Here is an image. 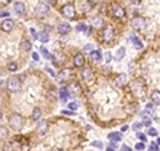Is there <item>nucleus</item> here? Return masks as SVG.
Masks as SVG:
<instances>
[{"label":"nucleus","mask_w":160,"mask_h":151,"mask_svg":"<svg viewBox=\"0 0 160 151\" xmlns=\"http://www.w3.org/2000/svg\"><path fill=\"white\" fill-rule=\"evenodd\" d=\"M87 1L90 3L91 5H95V4H98V3H99V0H87Z\"/></svg>","instance_id":"45"},{"label":"nucleus","mask_w":160,"mask_h":151,"mask_svg":"<svg viewBox=\"0 0 160 151\" xmlns=\"http://www.w3.org/2000/svg\"><path fill=\"white\" fill-rule=\"evenodd\" d=\"M45 70H47V72H50V74H51V76H56V75H55V72H53V70H52V68H50V67H45Z\"/></svg>","instance_id":"44"},{"label":"nucleus","mask_w":160,"mask_h":151,"mask_svg":"<svg viewBox=\"0 0 160 151\" xmlns=\"http://www.w3.org/2000/svg\"><path fill=\"white\" fill-rule=\"evenodd\" d=\"M53 151H64V150H63V149H55Z\"/></svg>","instance_id":"52"},{"label":"nucleus","mask_w":160,"mask_h":151,"mask_svg":"<svg viewBox=\"0 0 160 151\" xmlns=\"http://www.w3.org/2000/svg\"><path fill=\"white\" fill-rule=\"evenodd\" d=\"M92 75H93V72H92L91 68H84V70L81 71V78L84 79V80H87V82L92 79Z\"/></svg>","instance_id":"16"},{"label":"nucleus","mask_w":160,"mask_h":151,"mask_svg":"<svg viewBox=\"0 0 160 151\" xmlns=\"http://www.w3.org/2000/svg\"><path fill=\"white\" fill-rule=\"evenodd\" d=\"M13 8H15V12L18 13V15H24L25 12V5L24 3H15V5H13Z\"/></svg>","instance_id":"15"},{"label":"nucleus","mask_w":160,"mask_h":151,"mask_svg":"<svg viewBox=\"0 0 160 151\" xmlns=\"http://www.w3.org/2000/svg\"><path fill=\"white\" fill-rule=\"evenodd\" d=\"M128 129H130V127H128L127 124H125V126H123V127H121V132H125V131H127Z\"/></svg>","instance_id":"48"},{"label":"nucleus","mask_w":160,"mask_h":151,"mask_svg":"<svg viewBox=\"0 0 160 151\" xmlns=\"http://www.w3.org/2000/svg\"><path fill=\"white\" fill-rule=\"evenodd\" d=\"M7 68L11 71V72H13V71L18 70V63H15V62H11V63L7 65Z\"/></svg>","instance_id":"29"},{"label":"nucleus","mask_w":160,"mask_h":151,"mask_svg":"<svg viewBox=\"0 0 160 151\" xmlns=\"http://www.w3.org/2000/svg\"><path fill=\"white\" fill-rule=\"evenodd\" d=\"M111 12H112V16H115V18H123V16L125 15V11L124 8L121 7V5H112V8H111Z\"/></svg>","instance_id":"6"},{"label":"nucleus","mask_w":160,"mask_h":151,"mask_svg":"<svg viewBox=\"0 0 160 151\" xmlns=\"http://www.w3.org/2000/svg\"><path fill=\"white\" fill-rule=\"evenodd\" d=\"M113 35H115V30H113V27L108 25V27H105L104 32H103V39H104L105 42H110V40H112Z\"/></svg>","instance_id":"8"},{"label":"nucleus","mask_w":160,"mask_h":151,"mask_svg":"<svg viewBox=\"0 0 160 151\" xmlns=\"http://www.w3.org/2000/svg\"><path fill=\"white\" fill-rule=\"evenodd\" d=\"M131 25H132V28H133V30H136V31L143 30V28L145 27V19L141 18V16H136V18L132 19Z\"/></svg>","instance_id":"4"},{"label":"nucleus","mask_w":160,"mask_h":151,"mask_svg":"<svg viewBox=\"0 0 160 151\" xmlns=\"http://www.w3.org/2000/svg\"><path fill=\"white\" fill-rule=\"evenodd\" d=\"M110 146L112 147V149H116V142H111V143H110Z\"/></svg>","instance_id":"49"},{"label":"nucleus","mask_w":160,"mask_h":151,"mask_svg":"<svg viewBox=\"0 0 160 151\" xmlns=\"http://www.w3.org/2000/svg\"><path fill=\"white\" fill-rule=\"evenodd\" d=\"M150 149H151V151H159V146L158 144H155V143H151Z\"/></svg>","instance_id":"38"},{"label":"nucleus","mask_w":160,"mask_h":151,"mask_svg":"<svg viewBox=\"0 0 160 151\" xmlns=\"http://www.w3.org/2000/svg\"><path fill=\"white\" fill-rule=\"evenodd\" d=\"M148 134H150L151 136H156V135H158V131H156V129H153V127H150Z\"/></svg>","instance_id":"36"},{"label":"nucleus","mask_w":160,"mask_h":151,"mask_svg":"<svg viewBox=\"0 0 160 151\" xmlns=\"http://www.w3.org/2000/svg\"><path fill=\"white\" fill-rule=\"evenodd\" d=\"M50 12V5L44 4V3H40L35 7V13L36 15H45V13Z\"/></svg>","instance_id":"7"},{"label":"nucleus","mask_w":160,"mask_h":151,"mask_svg":"<svg viewBox=\"0 0 160 151\" xmlns=\"http://www.w3.org/2000/svg\"><path fill=\"white\" fill-rule=\"evenodd\" d=\"M70 95H71V92H68L67 87H61V88L59 90V96H60V99H61L63 102H64Z\"/></svg>","instance_id":"18"},{"label":"nucleus","mask_w":160,"mask_h":151,"mask_svg":"<svg viewBox=\"0 0 160 151\" xmlns=\"http://www.w3.org/2000/svg\"><path fill=\"white\" fill-rule=\"evenodd\" d=\"M32 59H33L35 62H39V54H38V52H33V54H32Z\"/></svg>","instance_id":"43"},{"label":"nucleus","mask_w":160,"mask_h":151,"mask_svg":"<svg viewBox=\"0 0 160 151\" xmlns=\"http://www.w3.org/2000/svg\"><path fill=\"white\" fill-rule=\"evenodd\" d=\"M48 131V122L47 121H40L38 124V134L39 135H44Z\"/></svg>","instance_id":"12"},{"label":"nucleus","mask_w":160,"mask_h":151,"mask_svg":"<svg viewBox=\"0 0 160 151\" xmlns=\"http://www.w3.org/2000/svg\"><path fill=\"white\" fill-rule=\"evenodd\" d=\"M84 63H85V59H84V56H83V54H76V55L73 56V64H75L76 67H83Z\"/></svg>","instance_id":"13"},{"label":"nucleus","mask_w":160,"mask_h":151,"mask_svg":"<svg viewBox=\"0 0 160 151\" xmlns=\"http://www.w3.org/2000/svg\"><path fill=\"white\" fill-rule=\"evenodd\" d=\"M0 136H1V139H4L5 136H7V129H5L4 126L0 127Z\"/></svg>","instance_id":"33"},{"label":"nucleus","mask_w":160,"mask_h":151,"mask_svg":"<svg viewBox=\"0 0 160 151\" xmlns=\"http://www.w3.org/2000/svg\"><path fill=\"white\" fill-rule=\"evenodd\" d=\"M12 28H13V20H12V19H10V18L3 19V22H1V30L4 31V32H10Z\"/></svg>","instance_id":"9"},{"label":"nucleus","mask_w":160,"mask_h":151,"mask_svg":"<svg viewBox=\"0 0 160 151\" xmlns=\"http://www.w3.org/2000/svg\"><path fill=\"white\" fill-rule=\"evenodd\" d=\"M152 107H153V106H152V103H148L147 106H145V108H147V110H151Z\"/></svg>","instance_id":"50"},{"label":"nucleus","mask_w":160,"mask_h":151,"mask_svg":"<svg viewBox=\"0 0 160 151\" xmlns=\"http://www.w3.org/2000/svg\"><path fill=\"white\" fill-rule=\"evenodd\" d=\"M76 30L80 31V32H87V31H88V27L84 24V23H80V24L76 25Z\"/></svg>","instance_id":"27"},{"label":"nucleus","mask_w":160,"mask_h":151,"mask_svg":"<svg viewBox=\"0 0 160 151\" xmlns=\"http://www.w3.org/2000/svg\"><path fill=\"white\" fill-rule=\"evenodd\" d=\"M158 144H160V138L158 139Z\"/></svg>","instance_id":"54"},{"label":"nucleus","mask_w":160,"mask_h":151,"mask_svg":"<svg viewBox=\"0 0 160 151\" xmlns=\"http://www.w3.org/2000/svg\"><path fill=\"white\" fill-rule=\"evenodd\" d=\"M125 83H127V75L125 74H120V75H118L113 79V84L116 87H123Z\"/></svg>","instance_id":"10"},{"label":"nucleus","mask_w":160,"mask_h":151,"mask_svg":"<svg viewBox=\"0 0 160 151\" xmlns=\"http://www.w3.org/2000/svg\"><path fill=\"white\" fill-rule=\"evenodd\" d=\"M144 126L145 127H150L151 126V119H147V121H144Z\"/></svg>","instance_id":"46"},{"label":"nucleus","mask_w":160,"mask_h":151,"mask_svg":"<svg viewBox=\"0 0 160 151\" xmlns=\"http://www.w3.org/2000/svg\"><path fill=\"white\" fill-rule=\"evenodd\" d=\"M58 32L61 33V35H67V33L71 32V25L68 23H61V24L58 25Z\"/></svg>","instance_id":"11"},{"label":"nucleus","mask_w":160,"mask_h":151,"mask_svg":"<svg viewBox=\"0 0 160 151\" xmlns=\"http://www.w3.org/2000/svg\"><path fill=\"white\" fill-rule=\"evenodd\" d=\"M84 51H90V52H91V51H93V50H92V44L84 45Z\"/></svg>","instance_id":"42"},{"label":"nucleus","mask_w":160,"mask_h":151,"mask_svg":"<svg viewBox=\"0 0 160 151\" xmlns=\"http://www.w3.org/2000/svg\"><path fill=\"white\" fill-rule=\"evenodd\" d=\"M71 75H72V71H71L70 68H63V70L59 72L58 79H59V82H61V83H63V82L70 80Z\"/></svg>","instance_id":"5"},{"label":"nucleus","mask_w":160,"mask_h":151,"mask_svg":"<svg viewBox=\"0 0 160 151\" xmlns=\"http://www.w3.org/2000/svg\"><path fill=\"white\" fill-rule=\"evenodd\" d=\"M61 13H63V16H64V18L73 19V18H75V13H76L75 7H73L72 4H65L64 7L61 8Z\"/></svg>","instance_id":"3"},{"label":"nucleus","mask_w":160,"mask_h":151,"mask_svg":"<svg viewBox=\"0 0 160 151\" xmlns=\"http://www.w3.org/2000/svg\"><path fill=\"white\" fill-rule=\"evenodd\" d=\"M92 25L93 27H96V28H100L103 25V19L101 18H95L92 20Z\"/></svg>","instance_id":"26"},{"label":"nucleus","mask_w":160,"mask_h":151,"mask_svg":"<svg viewBox=\"0 0 160 151\" xmlns=\"http://www.w3.org/2000/svg\"><path fill=\"white\" fill-rule=\"evenodd\" d=\"M48 39H50V35H48L45 31H44V32H40L39 33V40L41 42V43H47Z\"/></svg>","instance_id":"24"},{"label":"nucleus","mask_w":160,"mask_h":151,"mask_svg":"<svg viewBox=\"0 0 160 151\" xmlns=\"http://www.w3.org/2000/svg\"><path fill=\"white\" fill-rule=\"evenodd\" d=\"M124 55H125V48L120 47L119 50L115 52V55H113V59H115V60H121V59L124 58Z\"/></svg>","instance_id":"17"},{"label":"nucleus","mask_w":160,"mask_h":151,"mask_svg":"<svg viewBox=\"0 0 160 151\" xmlns=\"http://www.w3.org/2000/svg\"><path fill=\"white\" fill-rule=\"evenodd\" d=\"M131 40H132V43H133V45H135L136 50H141L143 48V43L138 36H131Z\"/></svg>","instance_id":"21"},{"label":"nucleus","mask_w":160,"mask_h":151,"mask_svg":"<svg viewBox=\"0 0 160 151\" xmlns=\"http://www.w3.org/2000/svg\"><path fill=\"white\" fill-rule=\"evenodd\" d=\"M136 138H138L139 141H141V142L147 141V135H145V134H143V132H138V134H136Z\"/></svg>","instance_id":"30"},{"label":"nucleus","mask_w":160,"mask_h":151,"mask_svg":"<svg viewBox=\"0 0 160 151\" xmlns=\"http://www.w3.org/2000/svg\"><path fill=\"white\" fill-rule=\"evenodd\" d=\"M20 45H21V50L23 51H30L31 48H32V43H31L30 40H23Z\"/></svg>","instance_id":"23"},{"label":"nucleus","mask_w":160,"mask_h":151,"mask_svg":"<svg viewBox=\"0 0 160 151\" xmlns=\"http://www.w3.org/2000/svg\"><path fill=\"white\" fill-rule=\"evenodd\" d=\"M8 123H10V127L12 130H20L23 127V118L19 115V114H12L10 118V121H8Z\"/></svg>","instance_id":"2"},{"label":"nucleus","mask_w":160,"mask_h":151,"mask_svg":"<svg viewBox=\"0 0 160 151\" xmlns=\"http://www.w3.org/2000/svg\"><path fill=\"white\" fill-rule=\"evenodd\" d=\"M40 51H41L43 56H44L45 59H51V58H52V55H51V54L48 52V50H47L45 47H41V48H40Z\"/></svg>","instance_id":"28"},{"label":"nucleus","mask_w":160,"mask_h":151,"mask_svg":"<svg viewBox=\"0 0 160 151\" xmlns=\"http://www.w3.org/2000/svg\"><path fill=\"white\" fill-rule=\"evenodd\" d=\"M47 3H48V4H55L56 0H47Z\"/></svg>","instance_id":"51"},{"label":"nucleus","mask_w":160,"mask_h":151,"mask_svg":"<svg viewBox=\"0 0 160 151\" xmlns=\"http://www.w3.org/2000/svg\"><path fill=\"white\" fill-rule=\"evenodd\" d=\"M40 118H41V110L39 107H35L32 111V119L33 121H39Z\"/></svg>","instance_id":"22"},{"label":"nucleus","mask_w":160,"mask_h":151,"mask_svg":"<svg viewBox=\"0 0 160 151\" xmlns=\"http://www.w3.org/2000/svg\"><path fill=\"white\" fill-rule=\"evenodd\" d=\"M3 1H5V3H11L12 0H3Z\"/></svg>","instance_id":"53"},{"label":"nucleus","mask_w":160,"mask_h":151,"mask_svg":"<svg viewBox=\"0 0 160 151\" xmlns=\"http://www.w3.org/2000/svg\"><path fill=\"white\" fill-rule=\"evenodd\" d=\"M108 138L113 142H120L123 139V135L120 132H110L108 134Z\"/></svg>","instance_id":"19"},{"label":"nucleus","mask_w":160,"mask_h":151,"mask_svg":"<svg viewBox=\"0 0 160 151\" xmlns=\"http://www.w3.org/2000/svg\"><path fill=\"white\" fill-rule=\"evenodd\" d=\"M73 112H75V111H72V110H64L63 111L64 115H73Z\"/></svg>","instance_id":"39"},{"label":"nucleus","mask_w":160,"mask_h":151,"mask_svg":"<svg viewBox=\"0 0 160 151\" xmlns=\"http://www.w3.org/2000/svg\"><path fill=\"white\" fill-rule=\"evenodd\" d=\"M151 99H152V102L155 104H160V91H158V90L152 91V94H151Z\"/></svg>","instance_id":"20"},{"label":"nucleus","mask_w":160,"mask_h":151,"mask_svg":"<svg viewBox=\"0 0 160 151\" xmlns=\"http://www.w3.org/2000/svg\"><path fill=\"white\" fill-rule=\"evenodd\" d=\"M121 151H132V150H131L128 146H125V144H124V146L121 147Z\"/></svg>","instance_id":"47"},{"label":"nucleus","mask_w":160,"mask_h":151,"mask_svg":"<svg viewBox=\"0 0 160 151\" xmlns=\"http://www.w3.org/2000/svg\"><path fill=\"white\" fill-rule=\"evenodd\" d=\"M78 107H79V104L76 103V102H71V103L68 104V108H70V110H72V111H76V110H78Z\"/></svg>","instance_id":"31"},{"label":"nucleus","mask_w":160,"mask_h":151,"mask_svg":"<svg viewBox=\"0 0 160 151\" xmlns=\"http://www.w3.org/2000/svg\"><path fill=\"white\" fill-rule=\"evenodd\" d=\"M105 62H107V63L111 62V52H105Z\"/></svg>","instance_id":"41"},{"label":"nucleus","mask_w":160,"mask_h":151,"mask_svg":"<svg viewBox=\"0 0 160 151\" xmlns=\"http://www.w3.org/2000/svg\"><path fill=\"white\" fill-rule=\"evenodd\" d=\"M70 90L72 91L73 94H80V86H79V83H76V82H75V83H72V84H71V87H70ZM71 91H70V92H71Z\"/></svg>","instance_id":"25"},{"label":"nucleus","mask_w":160,"mask_h":151,"mask_svg":"<svg viewBox=\"0 0 160 151\" xmlns=\"http://www.w3.org/2000/svg\"><path fill=\"white\" fill-rule=\"evenodd\" d=\"M30 32H31V35L33 36V39H39V35H38V33H36L35 28H30Z\"/></svg>","instance_id":"37"},{"label":"nucleus","mask_w":160,"mask_h":151,"mask_svg":"<svg viewBox=\"0 0 160 151\" xmlns=\"http://www.w3.org/2000/svg\"><path fill=\"white\" fill-rule=\"evenodd\" d=\"M8 16H10V12H8V11H4V10H3V11H1V18L4 19V18H8Z\"/></svg>","instance_id":"40"},{"label":"nucleus","mask_w":160,"mask_h":151,"mask_svg":"<svg viewBox=\"0 0 160 151\" xmlns=\"http://www.w3.org/2000/svg\"><path fill=\"white\" fill-rule=\"evenodd\" d=\"M135 149H136V150H139V151H143V150L145 149L144 142H139V143H136V144H135Z\"/></svg>","instance_id":"32"},{"label":"nucleus","mask_w":160,"mask_h":151,"mask_svg":"<svg viewBox=\"0 0 160 151\" xmlns=\"http://www.w3.org/2000/svg\"><path fill=\"white\" fill-rule=\"evenodd\" d=\"M91 146H92V147H98V149H101L103 143H101V142H99V141H93L92 143H91Z\"/></svg>","instance_id":"35"},{"label":"nucleus","mask_w":160,"mask_h":151,"mask_svg":"<svg viewBox=\"0 0 160 151\" xmlns=\"http://www.w3.org/2000/svg\"><path fill=\"white\" fill-rule=\"evenodd\" d=\"M141 126H143V124L140 123V122H135V123L132 124V130H135V131H139L140 129H141Z\"/></svg>","instance_id":"34"},{"label":"nucleus","mask_w":160,"mask_h":151,"mask_svg":"<svg viewBox=\"0 0 160 151\" xmlns=\"http://www.w3.org/2000/svg\"><path fill=\"white\" fill-rule=\"evenodd\" d=\"M90 58H91V60H93V62H100L101 60V51H99V50L91 51Z\"/></svg>","instance_id":"14"},{"label":"nucleus","mask_w":160,"mask_h":151,"mask_svg":"<svg viewBox=\"0 0 160 151\" xmlns=\"http://www.w3.org/2000/svg\"><path fill=\"white\" fill-rule=\"evenodd\" d=\"M7 88L11 92H18V91H20V88H21V82H20V79L16 78V76H11L7 80Z\"/></svg>","instance_id":"1"}]
</instances>
